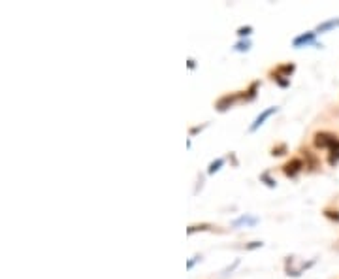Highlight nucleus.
<instances>
[{
  "instance_id": "f257e3e1",
  "label": "nucleus",
  "mask_w": 339,
  "mask_h": 279,
  "mask_svg": "<svg viewBox=\"0 0 339 279\" xmlns=\"http://www.w3.org/2000/svg\"><path fill=\"white\" fill-rule=\"evenodd\" d=\"M238 102H245V91H240V93H230V94H224V96H221V98L217 100V112H226V110H230L234 104H238Z\"/></svg>"
},
{
  "instance_id": "f03ea898",
  "label": "nucleus",
  "mask_w": 339,
  "mask_h": 279,
  "mask_svg": "<svg viewBox=\"0 0 339 279\" xmlns=\"http://www.w3.org/2000/svg\"><path fill=\"white\" fill-rule=\"evenodd\" d=\"M313 142H315V147H319V149H330L335 147L339 143L337 136L335 134H332V132H317L313 138Z\"/></svg>"
},
{
  "instance_id": "7ed1b4c3",
  "label": "nucleus",
  "mask_w": 339,
  "mask_h": 279,
  "mask_svg": "<svg viewBox=\"0 0 339 279\" xmlns=\"http://www.w3.org/2000/svg\"><path fill=\"white\" fill-rule=\"evenodd\" d=\"M273 113H277V106H270V108H266L264 112H260L258 115H256V119L253 121V124L249 126V132H256L262 126V124L268 121V119L273 115Z\"/></svg>"
},
{
  "instance_id": "20e7f679",
  "label": "nucleus",
  "mask_w": 339,
  "mask_h": 279,
  "mask_svg": "<svg viewBox=\"0 0 339 279\" xmlns=\"http://www.w3.org/2000/svg\"><path fill=\"white\" fill-rule=\"evenodd\" d=\"M303 168H305V164H303L302 159H290L289 162L283 164V174L286 175V177H296Z\"/></svg>"
},
{
  "instance_id": "39448f33",
  "label": "nucleus",
  "mask_w": 339,
  "mask_h": 279,
  "mask_svg": "<svg viewBox=\"0 0 339 279\" xmlns=\"http://www.w3.org/2000/svg\"><path fill=\"white\" fill-rule=\"evenodd\" d=\"M294 70H296V64L294 62H286V64H279L275 70H271L270 75H281V78L290 80V75L294 74Z\"/></svg>"
},
{
  "instance_id": "423d86ee",
  "label": "nucleus",
  "mask_w": 339,
  "mask_h": 279,
  "mask_svg": "<svg viewBox=\"0 0 339 279\" xmlns=\"http://www.w3.org/2000/svg\"><path fill=\"white\" fill-rule=\"evenodd\" d=\"M315 34L317 32H303V34H300V36H296L292 40V45L294 47H305V45L315 44Z\"/></svg>"
},
{
  "instance_id": "0eeeda50",
  "label": "nucleus",
  "mask_w": 339,
  "mask_h": 279,
  "mask_svg": "<svg viewBox=\"0 0 339 279\" xmlns=\"http://www.w3.org/2000/svg\"><path fill=\"white\" fill-rule=\"evenodd\" d=\"M205 230H215V226L210 223H202V224H191L189 229H187V234L191 236L194 232H205Z\"/></svg>"
},
{
  "instance_id": "6e6552de",
  "label": "nucleus",
  "mask_w": 339,
  "mask_h": 279,
  "mask_svg": "<svg viewBox=\"0 0 339 279\" xmlns=\"http://www.w3.org/2000/svg\"><path fill=\"white\" fill-rule=\"evenodd\" d=\"M333 27H339V19H330V21H324V23H321V25L317 27V31L315 32H326V31H330V29H333Z\"/></svg>"
},
{
  "instance_id": "1a4fd4ad",
  "label": "nucleus",
  "mask_w": 339,
  "mask_h": 279,
  "mask_svg": "<svg viewBox=\"0 0 339 279\" xmlns=\"http://www.w3.org/2000/svg\"><path fill=\"white\" fill-rule=\"evenodd\" d=\"M222 166H224V159H215V161H211L210 166H207V174H210V175L217 174V172H219Z\"/></svg>"
},
{
  "instance_id": "9d476101",
  "label": "nucleus",
  "mask_w": 339,
  "mask_h": 279,
  "mask_svg": "<svg viewBox=\"0 0 339 279\" xmlns=\"http://www.w3.org/2000/svg\"><path fill=\"white\" fill-rule=\"evenodd\" d=\"M258 81H254V83H251V87L245 91V102H251V100L256 98V91H258Z\"/></svg>"
},
{
  "instance_id": "9b49d317",
  "label": "nucleus",
  "mask_w": 339,
  "mask_h": 279,
  "mask_svg": "<svg viewBox=\"0 0 339 279\" xmlns=\"http://www.w3.org/2000/svg\"><path fill=\"white\" fill-rule=\"evenodd\" d=\"M289 153V147H286V143H279V145H273L271 147V155L273 157H283Z\"/></svg>"
},
{
  "instance_id": "f8f14e48",
  "label": "nucleus",
  "mask_w": 339,
  "mask_h": 279,
  "mask_svg": "<svg viewBox=\"0 0 339 279\" xmlns=\"http://www.w3.org/2000/svg\"><path fill=\"white\" fill-rule=\"evenodd\" d=\"M328 153H330V155H328V162H330L332 166H335V164L339 162V143L335 145V147L330 149Z\"/></svg>"
},
{
  "instance_id": "ddd939ff",
  "label": "nucleus",
  "mask_w": 339,
  "mask_h": 279,
  "mask_svg": "<svg viewBox=\"0 0 339 279\" xmlns=\"http://www.w3.org/2000/svg\"><path fill=\"white\" fill-rule=\"evenodd\" d=\"M249 49H251V42H249V40H240V42L234 45V51H238V53H245V51Z\"/></svg>"
},
{
  "instance_id": "4468645a",
  "label": "nucleus",
  "mask_w": 339,
  "mask_h": 279,
  "mask_svg": "<svg viewBox=\"0 0 339 279\" xmlns=\"http://www.w3.org/2000/svg\"><path fill=\"white\" fill-rule=\"evenodd\" d=\"M253 34V27L251 25H247V27H240L238 29V36L241 38V40H245V38H249Z\"/></svg>"
},
{
  "instance_id": "2eb2a0df",
  "label": "nucleus",
  "mask_w": 339,
  "mask_h": 279,
  "mask_svg": "<svg viewBox=\"0 0 339 279\" xmlns=\"http://www.w3.org/2000/svg\"><path fill=\"white\" fill-rule=\"evenodd\" d=\"M260 181H264V183H266V185H268V187H270V189H275V185H277V181L271 180L268 172H264V174H260Z\"/></svg>"
},
{
  "instance_id": "dca6fc26",
  "label": "nucleus",
  "mask_w": 339,
  "mask_h": 279,
  "mask_svg": "<svg viewBox=\"0 0 339 279\" xmlns=\"http://www.w3.org/2000/svg\"><path fill=\"white\" fill-rule=\"evenodd\" d=\"M324 217H328L330 221L339 223V211L337 210H324Z\"/></svg>"
},
{
  "instance_id": "f3484780",
  "label": "nucleus",
  "mask_w": 339,
  "mask_h": 279,
  "mask_svg": "<svg viewBox=\"0 0 339 279\" xmlns=\"http://www.w3.org/2000/svg\"><path fill=\"white\" fill-rule=\"evenodd\" d=\"M254 224L256 223V219L254 217H247V215H243V217H240L238 221H234V226H240V224Z\"/></svg>"
},
{
  "instance_id": "a211bd4d",
  "label": "nucleus",
  "mask_w": 339,
  "mask_h": 279,
  "mask_svg": "<svg viewBox=\"0 0 339 279\" xmlns=\"http://www.w3.org/2000/svg\"><path fill=\"white\" fill-rule=\"evenodd\" d=\"M273 78V81L277 83L279 87H289L290 85V80H286V78H281V75H271Z\"/></svg>"
},
{
  "instance_id": "6ab92c4d",
  "label": "nucleus",
  "mask_w": 339,
  "mask_h": 279,
  "mask_svg": "<svg viewBox=\"0 0 339 279\" xmlns=\"http://www.w3.org/2000/svg\"><path fill=\"white\" fill-rule=\"evenodd\" d=\"M262 245H264L262 242H251V243H247L245 249L247 251H253V249H258V247H262Z\"/></svg>"
},
{
  "instance_id": "aec40b11",
  "label": "nucleus",
  "mask_w": 339,
  "mask_h": 279,
  "mask_svg": "<svg viewBox=\"0 0 339 279\" xmlns=\"http://www.w3.org/2000/svg\"><path fill=\"white\" fill-rule=\"evenodd\" d=\"M198 261H202V257H200V255H196V257H192V261H189V262H187V268H189V270H191V268L194 266V264H196Z\"/></svg>"
},
{
  "instance_id": "412c9836",
  "label": "nucleus",
  "mask_w": 339,
  "mask_h": 279,
  "mask_svg": "<svg viewBox=\"0 0 339 279\" xmlns=\"http://www.w3.org/2000/svg\"><path fill=\"white\" fill-rule=\"evenodd\" d=\"M205 126H207V123L202 124V126H194V129H191V136H194V134H198V132H202Z\"/></svg>"
},
{
  "instance_id": "4be33fe9",
  "label": "nucleus",
  "mask_w": 339,
  "mask_h": 279,
  "mask_svg": "<svg viewBox=\"0 0 339 279\" xmlns=\"http://www.w3.org/2000/svg\"><path fill=\"white\" fill-rule=\"evenodd\" d=\"M194 66H196V62L192 61V59H189V68L192 70V68H194Z\"/></svg>"
}]
</instances>
